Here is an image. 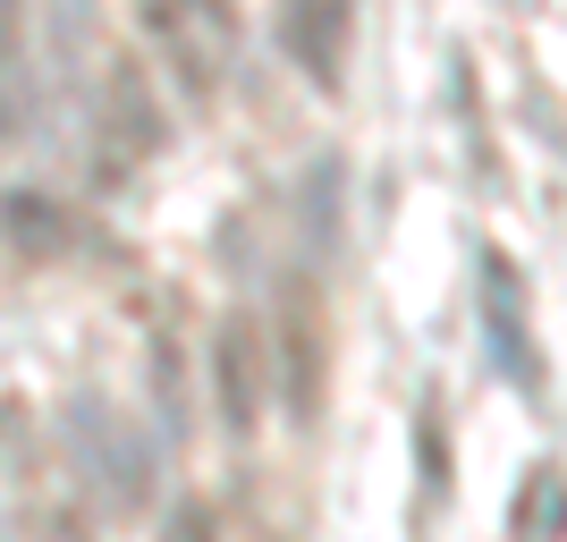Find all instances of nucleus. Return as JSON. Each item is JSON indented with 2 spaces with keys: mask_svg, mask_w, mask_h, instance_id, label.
Segmentation results:
<instances>
[{
  "mask_svg": "<svg viewBox=\"0 0 567 542\" xmlns=\"http://www.w3.org/2000/svg\"><path fill=\"white\" fill-rule=\"evenodd\" d=\"M271 356H288V407L313 416V399H322V330H313V297L306 288L288 297L280 330H271Z\"/></svg>",
  "mask_w": 567,
  "mask_h": 542,
  "instance_id": "nucleus-7",
  "label": "nucleus"
},
{
  "mask_svg": "<svg viewBox=\"0 0 567 542\" xmlns=\"http://www.w3.org/2000/svg\"><path fill=\"white\" fill-rule=\"evenodd\" d=\"M348 34H355V0H280V43L322 94H339V76H348Z\"/></svg>",
  "mask_w": 567,
  "mask_h": 542,
  "instance_id": "nucleus-5",
  "label": "nucleus"
},
{
  "mask_svg": "<svg viewBox=\"0 0 567 542\" xmlns=\"http://www.w3.org/2000/svg\"><path fill=\"white\" fill-rule=\"evenodd\" d=\"M483 323H492V348H499V365L517 381H534V365H525V314H517V272L499 255H483Z\"/></svg>",
  "mask_w": 567,
  "mask_h": 542,
  "instance_id": "nucleus-8",
  "label": "nucleus"
},
{
  "mask_svg": "<svg viewBox=\"0 0 567 542\" xmlns=\"http://www.w3.org/2000/svg\"><path fill=\"white\" fill-rule=\"evenodd\" d=\"M94 127H102V178H127V170H144L162 153V111H153V85H144L136 60L102 76Z\"/></svg>",
  "mask_w": 567,
  "mask_h": 542,
  "instance_id": "nucleus-4",
  "label": "nucleus"
},
{
  "mask_svg": "<svg viewBox=\"0 0 567 542\" xmlns=\"http://www.w3.org/2000/svg\"><path fill=\"white\" fill-rule=\"evenodd\" d=\"M144 34L162 51V69L178 76L187 102H213L237 69V9L229 0H144Z\"/></svg>",
  "mask_w": 567,
  "mask_h": 542,
  "instance_id": "nucleus-1",
  "label": "nucleus"
},
{
  "mask_svg": "<svg viewBox=\"0 0 567 542\" xmlns=\"http://www.w3.org/2000/svg\"><path fill=\"white\" fill-rule=\"evenodd\" d=\"M213 399H220V425L246 441L271 407V323L255 314H220L213 330Z\"/></svg>",
  "mask_w": 567,
  "mask_h": 542,
  "instance_id": "nucleus-3",
  "label": "nucleus"
},
{
  "mask_svg": "<svg viewBox=\"0 0 567 542\" xmlns=\"http://www.w3.org/2000/svg\"><path fill=\"white\" fill-rule=\"evenodd\" d=\"M0 237H9L25 263H60L76 246V213L43 187H9L0 195Z\"/></svg>",
  "mask_w": 567,
  "mask_h": 542,
  "instance_id": "nucleus-6",
  "label": "nucleus"
},
{
  "mask_svg": "<svg viewBox=\"0 0 567 542\" xmlns=\"http://www.w3.org/2000/svg\"><path fill=\"white\" fill-rule=\"evenodd\" d=\"M60 441H69V458L85 467V483L102 492V509L136 518L144 500H153V458H144V441L118 425L102 399H69V416H60Z\"/></svg>",
  "mask_w": 567,
  "mask_h": 542,
  "instance_id": "nucleus-2",
  "label": "nucleus"
},
{
  "mask_svg": "<svg viewBox=\"0 0 567 542\" xmlns=\"http://www.w3.org/2000/svg\"><path fill=\"white\" fill-rule=\"evenodd\" d=\"M517 534L525 542L559 534V467H534V483H525V500H517Z\"/></svg>",
  "mask_w": 567,
  "mask_h": 542,
  "instance_id": "nucleus-9",
  "label": "nucleus"
}]
</instances>
